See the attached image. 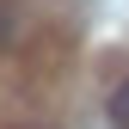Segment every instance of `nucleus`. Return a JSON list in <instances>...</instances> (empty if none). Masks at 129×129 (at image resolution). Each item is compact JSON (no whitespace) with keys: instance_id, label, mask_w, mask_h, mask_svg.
Returning <instances> with one entry per match:
<instances>
[{"instance_id":"obj_1","label":"nucleus","mask_w":129,"mask_h":129,"mask_svg":"<svg viewBox=\"0 0 129 129\" xmlns=\"http://www.w3.org/2000/svg\"><path fill=\"white\" fill-rule=\"evenodd\" d=\"M105 123H111V129H129V80L111 86V99H105Z\"/></svg>"}]
</instances>
